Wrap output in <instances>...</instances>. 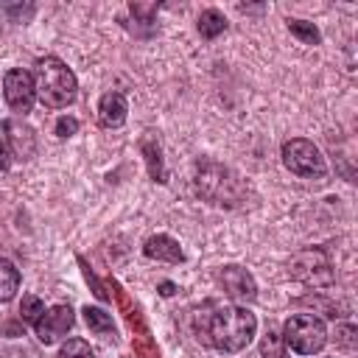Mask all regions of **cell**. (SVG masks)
Segmentation results:
<instances>
[{"label":"cell","mask_w":358,"mask_h":358,"mask_svg":"<svg viewBox=\"0 0 358 358\" xmlns=\"http://www.w3.org/2000/svg\"><path fill=\"white\" fill-rule=\"evenodd\" d=\"M157 11H159L157 3H129V14L134 17L137 28L145 25V36L154 31V17H157Z\"/></svg>","instance_id":"20"},{"label":"cell","mask_w":358,"mask_h":358,"mask_svg":"<svg viewBox=\"0 0 358 358\" xmlns=\"http://www.w3.org/2000/svg\"><path fill=\"white\" fill-rule=\"evenodd\" d=\"M336 344L341 350H355L358 347V330H355V324H336Z\"/></svg>","instance_id":"23"},{"label":"cell","mask_w":358,"mask_h":358,"mask_svg":"<svg viewBox=\"0 0 358 358\" xmlns=\"http://www.w3.org/2000/svg\"><path fill=\"white\" fill-rule=\"evenodd\" d=\"M84 322L87 327L95 333V336H103V338H117V330H115V322H112V313H106L103 308H95V305H87L84 310Z\"/></svg>","instance_id":"15"},{"label":"cell","mask_w":358,"mask_h":358,"mask_svg":"<svg viewBox=\"0 0 358 358\" xmlns=\"http://www.w3.org/2000/svg\"><path fill=\"white\" fill-rule=\"evenodd\" d=\"M6 14L22 22L25 17H31V14H34V6H6Z\"/></svg>","instance_id":"25"},{"label":"cell","mask_w":358,"mask_h":358,"mask_svg":"<svg viewBox=\"0 0 358 358\" xmlns=\"http://www.w3.org/2000/svg\"><path fill=\"white\" fill-rule=\"evenodd\" d=\"M76 324V316H73V308L70 305H53V308H45L42 319L34 324L36 330V338L42 344H56L62 336L70 333V327Z\"/></svg>","instance_id":"9"},{"label":"cell","mask_w":358,"mask_h":358,"mask_svg":"<svg viewBox=\"0 0 358 358\" xmlns=\"http://www.w3.org/2000/svg\"><path fill=\"white\" fill-rule=\"evenodd\" d=\"M288 31H291V36H296L302 45H319L322 42V34H319V28L313 25V22H308V20H288Z\"/></svg>","instance_id":"19"},{"label":"cell","mask_w":358,"mask_h":358,"mask_svg":"<svg viewBox=\"0 0 358 358\" xmlns=\"http://www.w3.org/2000/svg\"><path fill=\"white\" fill-rule=\"evenodd\" d=\"M3 98H6V103H8L14 112H20V115L31 112V106H34V101H36L34 76H31L28 70H22V67L8 70V73L3 76Z\"/></svg>","instance_id":"8"},{"label":"cell","mask_w":358,"mask_h":358,"mask_svg":"<svg viewBox=\"0 0 358 358\" xmlns=\"http://www.w3.org/2000/svg\"><path fill=\"white\" fill-rule=\"evenodd\" d=\"M159 294H162V296H173V294H176V285H173L171 280H165V282H159Z\"/></svg>","instance_id":"27"},{"label":"cell","mask_w":358,"mask_h":358,"mask_svg":"<svg viewBox=\"0 0 358 358\" xmlns=\"http://www.w3.org/2000/svg\"><path fill=\"white\" fill-rule=\"evenodd\" d=\"M56 358H95V350L84 338H67Z\"/></svg>","instance_id":"22"},{"label":"cell","mask_w":358,"mask_h":358,"mask_svg":"<svg viewBox=\"0 0 358 358\" xmlns=\"http://www.w3.org/2000/svg\"><path fill=\"white\" fill-rule=\"evenodd\" d=\"M34 87H36V98L48 109H64L78 95V81H76L73 70L59 56H42V59H36Z\"/></svg>","instance_id":"2"},{"label":"cell","mask_w":358,"mask_h":358,"mask_svg":"<svg viewBox=\"0 0 358 358\" xmlns=\"http://www.w3.org/2000/svg\"><path fill=\"white\" fill-rule=\"evenodd\" d=\"M103 285L112 291L109 299H115L117 308L123 310V319H126V324H129V330H131V347H134L137 358H159V350H157L154 341H151V333H148V324H145V319H143V313H140V305L126 294V288H123L117 280H106Z\"/></svg>","instance_id":"5"},{"label":"cell","mask_w":358,"mask_h":358,"mask_svg":"<svg viewBox=\"0 0 358 358\" xmlns=\"http://www.w3.org/2000/svg\"><path fill=\"white\" fill-rule=\"evenodd\" d=\"M3 129H6V137H8V145H11L14 157L31 159L36 154V137H34V129L28 123H22V120H6Z\"/></svg>","instance_id":"12"},{"label":"cell","mask_w":358,"mask_h":358,"mask_svg":"<svg viewBox=\"0 0 358 358\" xmlns=\"http://www.w3.org/2000/svg\"><path fill=\"white\" fill-rule=\"evenodd\" d=\"M11 165V154H8V145L0 140V171H8Z\"/></svg>","instance_id":"26"},{"label":"cell","mask_w":358,"mask_h":358,"mask_svg":"<svg viewBox=\"0 0 358 358\" xmlns=\"http://www.w3.org/2000/svg\"><path fill=\"white\" fill-rule=\"evenodd\" d=\"M129 103L123 92H103L98 101V123L103 129H120L126 123Z\"/></svg>","instance_id":"11"},{"label":"cell","mask_w":358,"mask_h":358,"mask_svg":"<svg viewBox=\"0 0 358 358\" xmlns=\"http://www.w3.org/2000/svg\"><path fill=\"white\" fill-rule=\"evenodd\" d=\"M282 165L302 179H324L327 176V162H324L322 151L305 137H291L282 143Z\"/></svg>","instance_id":"6"},{"label":"cell","mask_w":358,"mask_h":358,"mask_svg":"<svg viewBox=\"0 0 358 358\" xmlns=\"http://www.w3.org/2000/svg\"><path fill=\"white\" fill-rule=\"evenodd\" d=\"M221 285L224 294L238 302H252L257 296V282L243 266H224L221 268Z\"/></svg>","instance_id":"10"},{"label":"cell","mask_w":358,"mask_h":358,"mask_svg":"<svg viewBox=\"0 0 358 358\" xmlns=\"http://www.w3.org/2000/svg\"><path fill=\"white\" fill-rule=\"evenodd\" d=\"M227 31V17L218 11V8H204L199 14V34L204 39H215L218 34Z\"/></svg>","instance_id":"17"},{"label":"cell","mask_w":358,"mask_h":358,"mask_svg":"<svg viewBox=\"0 0 358 358\" xmlns=\"http://www.w3.org/2000/svg\"><path fill=\"white\" fill-rule=\"evenodd\" d=\"M199 341L215 347L218 352H241L252 344L257 333V319L243 305H207L196 313Z\"/></svg>","instance_id":"1"},{"label":"cell","mask_w":358,"mask_h":358,"mask_svg":"<svg viewBox=\"0 0 358 358\" xmlns=\"http://www.w3.org/2000/svg\"><path fill=\"white\" fill-rule=\"evenodd\" d=\"M196 193L201 199H207L210 204H221V207H235L241 204L246 185L224 165L210 162V159H199L196 162V176H193Z\"/></svg>","instance_id":"3"},{"label":"cell","mask_w":358,"mask_h":358,"mask_svg":"<svg viewBox=\"0 0 358 358\" xmlns=\"http://www.w3.org/2000/svg\"><path fill=\"white\" fill-rule=\"evenodd\" d=\"M140 154L145 159V168H148V176L159 185L168 182V171H165V159H162V145H159V137L154 131H145L140 137Z\"/></svg>","instance_id":"13"},{"label":"cell","mask_w":358,"mask_h":358,"mask_svg":"<svg viewBox=\"0 0 358 358\" xmlns=\"http://www.w3.org/2000/svg\"><path fill=\"white\" fill-rule=\"evenodd\" d=\"M143 255L148 260H162V263H185V252L179 246V241H173L171 235H151L143 243Z\"/></svg>","instance_id":"14"},{"label":"cell","mask_w":358,"mask_h":358,"mask_svg":"<svg viewBox=\"0 0 358 358\" xmlns=\"http://www.w3.org/2000/svg\"><path fill=\"white\" fill-rule=\"evenodd\" d=\"M288 274H291L294 280L305 282V285H313V288L330 285V282L336 280L330 255H327L324 249H319V246H316V249H302V252H296V255L291 257V263H288Z\"/></svg>","instance_id":"7"},{"label":"cell","mask_w":358,"mask_h":358,"mask_svg":"<svg viewBox=\"0 0 358 358\" xmlns=\"http://www.w3.org/2000/svg\"><path fill=\"white\" fill-rule=\"evenodd\" d=\"M20 280V268L8 257H0V302H11L17 296Z\"/></svg>","instance_id":"16"},{"label":"cell","mask_w":358,"mask_h":358,"mask_svg":"<svg viewBox=\"0 0 358 358\" xmlns=\"http://www.w3.org/2000/svg\"><path fill=\"white\" fill-rule=\"evenodd\" d=\"M260 355H263V358H291L288 347L282 344V336H280L274 327H268L266 336L260 338Z\"/></svg>","instance_id":"18"},{"label":"cell","mask_w":358,"mask_h":358,"mask_svg":"<svg viewBox=\"0 0 358 358\" xmlns=\"http://www.w3.org/2000/svg\"><path fill=\"white\" fill-rule=\"evenodd\" d=\"M76 131H78V120H76V117H70V115H62V117L56 120V134H59L62 140L73 137Z\"/></svg>","instance_id":"24"},{"label":"cell","mask_w":358,"mask_h":358,"mask_svg":"<svg viewBox=\"0 0 358 358\" xmlns=\"http://www.w3.org/2000/svg\"><path fill=\"white\" fill-rule=\"evenodd\" d=\"M42 313H45V302L39 296H34V294H25L22 302H20V319L34 327L42 319Z\"/></svg>","instance_id":"21"},{"label":"cell","mask_w":358,"mask_h":358,"mask_svg":"<svg viewBox=\"0 0 358 358\" xmlns=\"http://www.w3.org/2000/svg\"><path fill=\"white\" fill-rule=\"evenodd\" d=\"M280 336H282V344L291 347L299 355L322 352V347L327 344V327L313 313H294V316H288Z\"/></svg>","instance_id":"4"}]
</instances>
